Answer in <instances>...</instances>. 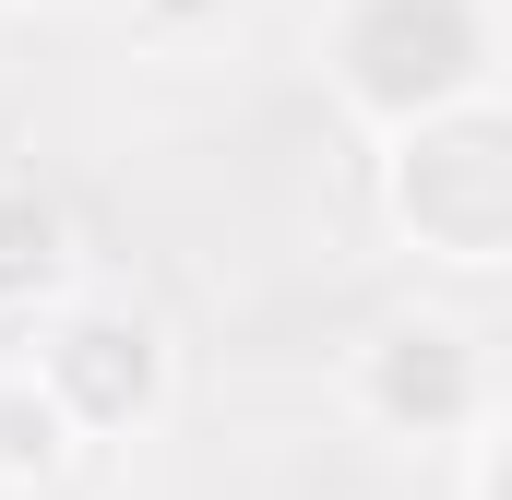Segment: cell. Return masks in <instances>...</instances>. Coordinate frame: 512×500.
<instances>
[{"mask_svg":"<svg viewBox=\"0 0 512 500\" xmlns=\"http://www.w3.org/2000/svg\"><path fill=\"white\" fill-rule=\"evenodd\" d=\"M60 262V215L48 203H0V286H36Z\"/></svg>","mask_w":512,"mask_h":500,"instance_id":"cell-5","label":"cell"},{"mask_svg":"<svg viewBox=\"0 0 512 500\" xmlns=\"http://www.w3.org/2000/svg\"><path fill=\"white\" fill-rule=\"evenodd\" d=\"M60 381H72L96 417H131V405H143V381H155V358H143V334H131V322H72V334H60Z\"/></svg>","mask_w":512,"mask_h":500,"instance_id":"cell-3","label":"cell"},{"mask_svg":"<svg viewBox=\"0 0 512 500\" xmlns=\"http://www.w3.org/2000/svg\"><path fill=\"white\" fill-rule=\"evenodd\" d=\"M382 405L393 417H453V405H465V346H453V334H393Z\"/></svg>","mask_w":512,"mask_h":500,"instance_id":"cell-4","label":"cell"},{"mask_svg":"<svg viewBox=\"0 0 512 500\" xmlns=\"http://www.w3.org/2000/svg\"><path fill=\"white\" fill-rule=\"evenodd\" d=\"M346 60H358V96L417 108V96H441V84L477 72V12L465 0H370L358 36H346Z\"/></svg>","mask_w":512,"mask_h":500,"instance_id":"cell-1","label":"cell"},{"mask_svg":"<svg viewBox=\"0 0 512 500\" xmlns=\"http://www.w3.org/2000/svg\"><path fill=\"white\" fill-rule=\"evenodd\" d=\"M405 215H417L441 250L489 262V250H501V227H512V155H501V131H489V120L441 131V143L405 167Z\"/></svg>","mask_w":512,"mask_h":500,"instance_id":"cell-2","label":"cell"},{"mask_svg":"<svg viewBox=\"0 0 512 500\" xmlns=\"http://www.w3.org/2000/svg\"><path fill=\"white\" fill-rule=\"evenodd\" d=\"M167 12H191V0H167Z\"/></svg>","mask_w":512,"mask_h":500,"instance_id":"cell-6","label":"cell"}]
</instances>
